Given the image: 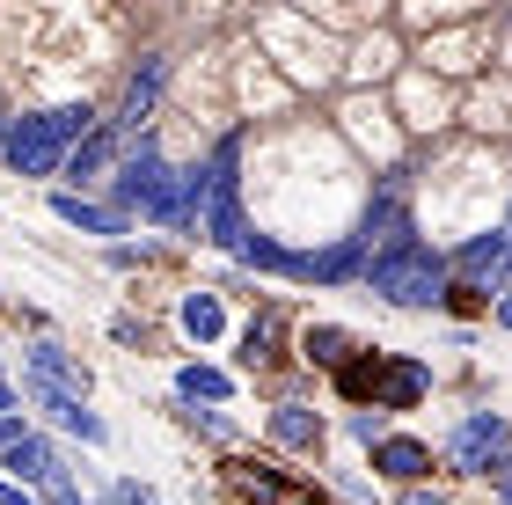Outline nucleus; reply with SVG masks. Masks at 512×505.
<instances>
[{
  "label": "nucleus",
  "mask_w": 512,
  "mask_h": 505,
  "mask_svg": "<svg viewBox=\"0 0 512 505\" xmlns=\"http://www.w3.org/2000/svg\"><path fill=\"white\" fill-rule=\"evenodd\" d=\"M52 505H81V498H74V491H66V484H52Z\"/></svg>",
  "instance_id": "nucleus-28"
},
{
  "label": "nucleus",
  "mask_w": 512,
  "mask_h": 505,
  "mask_svg": "<svg viewBox=\"0 0 512 505\" xmlns=\"http://www.w3.org/2000/svg\"><path fill=\"white\" fill-rule=\"evenodd\" d=\"M505 257H512V235H505V227H491V235H476V242L454 249V271H461V279H476V286H498Z\"/></svg>",
  "instance_id": "nucleus-10"
},
{
  "label": "nucleus",
  "mask_w": 512,
  "mask_h": 505,
  "mask_svg": "<svg viewBox=\"0 0 512 505\" xmlns=\"http://www.w3.org/2000/svg\"><path fill=\"white\" fill-rule=\"evenodd\" d=\"M505 447H512V425L498 418V410H469V418L447 432L454 476H498V469H505Z\"/></svg>",
  "instance_id": "nucleus-5"
},
{
  "label": "nucleus",
  "mask_w": 512,
  "mask_h": 505,
  "mask_svg": "<svg viewBox=\"0 0 512 505\" xmlns=\"http://www.w3.org/2000/svg\"><path fill=\"white\" fill-rule=\"evenodd\" d=\"M0 462H8L15 484H66V469H59L52 440H30V432H22V440H15L8 454H0Z\"/></svg>",
  "instance_id": "nucleus-12"
},
{
  "label": "nucleus",
  "mask_w": 512,
  "mask_h": 505,
  "mask_svg": "<svg viewBox=\"0 0 512 505\" xmlns=\"http://www.w3.org/2000/svg\"><path fill=\"white\" fill-rule=\"evenodd\" d=\"M498 505H512V462L498 469Z\"/></svg>",
  "instance_id": "nucleus-26"
},
{
  "label": "nucleus",
  "mask_w": 512,
  "mask_h": 505,
  "mask_svg": "<svg viewBox=\"0 0 512 505\" xmlns=\"http://www.w3.org/2000/svg\"><path fill=\"white\" fill-rule=\"evenodd\" d=\"M366 286L381 293L388 308H439L447 301V257L417 235H395L366 257Z\"/></svg>",
  "instance_id": "nucleus-2"
},
{
  "label": "nucleus",
  "mask_w": 512,
  "mask_h": 505,
  "mask_svg": "<svg viewBox=\"0 0 512 505\" xmlns=\"http://www.w3.org/2000/svg\"><path fill=\"white\" fill-rule=\"evenodd\" d=\"M271 359H278V315H256L242 337V366H271Z\"/></svg>",
  "instance_id": "nucleus-21"
},
{
  "label": "nucleus",
  "mask_w": 512,
  "mask_h": 505,
  "mask_svg": "<svg viewBox=\"0 0 512 505\" xmlns=\"http://www.w3.org/2000/svg\"><path fill=\"white\" fill-rule=\"evenodd\" d=\"M52 213H59L66 227H81V235H125V205H88L81 191H59Z\"/></svg>",
  "instance_id": "nucleus-13"
},
{
  "label": "nucleus",
  "mask_w": 512,
  "mask_h": 505,
  "mask_svg": "<svg viewBox=\"0 0 512 505\" xmlns=\"http://www.w3.org/2000/svg\"><path fill=\"white\" fill-rule=\"evenodd\" d=\"M271 440L293 447V454H315V447H322V418H315L308 403H278V410H271Z\"/></svg>",
  "instance_id": "nucleus-14"
},
{
  "label": "nucleus",
  "mask_w": 512,
  "mask_h": 505,
  "mask_svg": "<svg viewBox=\"0 0 512 505\" xmlns=\"http://www.w3.org/2000/svg\"><path fill=\"white\" fill-rule=\"evenodd\" d=\"M161 81H169V59H139V74L125 81V110H118V125L139 132V118H147L154 96H161Z\"/></svg>",
  "instance_id": "nucleus-15"
},
{
  "label": "nucleus",
  "mask_w": 512,
  "mask_h": 505,
  "mask_svg": "<svg viewBox=\"0 0 512 505\" xmlns=\"http://www.w3.org/2000/svg\"><path fill=\"white\" fill-rule=\"evenodd\" d=\"M88 132H96V110L59 103V110H37V118H15L0 154H8L15 176H52V169H66V147H81Z\"/></svg>",
  "instance_id": "nucleus-3"
},
{
  "label": "nucleus",
  "mask_w": 512,
  "mask_h": 505,
  "mask_svg": "<svg viewBox=\"0 0 512 505\" xmlns=\"http://www.w3.org/2000/svg\"><path fill=\"white\" fill-rule=\"evenodd\" d=\"M498 323H505V330H512V293H505V301H498Z\"/></svg>",
  "instance_id": "nucleus-30"
},
{
  "label": "nucleus",
  "mask_w": 512,
  "mask_h": 505,
  "mask_svg": "<svg viewBox=\"0 0 512 505\" xmlns=\"http://www.w3.org/2000/svg\"><path fill=\"white\" fill-rule=\"evenodd\" d=\"M110 154H118V125H96V132H88V140H81L74 154H66V176H74V183H88V176H96V169L110 162Z\"/></svg>",
  "instance_id": "nucleus-17"
},
{
  "label": "nucleus",
  "mask_w": 512,
  "mask_h": 505,
  "mask_svg": "<svg viewBox=\"0 0 512 505\" xmlns=\"http://www.w3.org/2000/svg\"><path fill=\"white\" fill-rule=\"evenodd\" d=\"M374 469L395 476V484H425V476H432V447H425V440H403V432H388V440L374 447Z\"/></svg>",
  "instance_id": "nucleus-11"
},
{
  "label": "nucleus",
  "mask_w": 512,
  "mask_h": 505,
  "mask_svg": "<svg viewBox=\"0 0 512 505\" xmlns=\"http://www.w3.org/2000/svg\"><path fill=\"white\" fill-rule=\"evenodd\" d=\"M22 396H30L37 410H52V418H59L66 432H81L88 447L103 440V418L88 410V396H81V388H66V381H44V374H30V381H22Z\"/></svg>",
  "instance_id": "nucleus-8"
},
{
  "label": "nucleus",
  "mask_w": 512,
  "mask_h": 505,
  "mask_svg": "<svg viewBox=\"0 0 512 505\" xmlns=\"http://www.w3.org/2000/svg\"><path fill=\"white\" fill-rule=\"evenodd\" d=\"M403 505H447V498H432V491H417V484H410V491H403Z\"/></svg>",
  "instance_id": "nucleus-25"
},
{
  "label": "nucleus",
  "mask_w": 512,
  "mask_h": 505,
  "mask_svg": "<svg viewBox=\"0 0 512 505\" xmlns=\"http://www.w3.org/2000/svg\"><path fill=\"white\" fill-rule=\"evenodd\" d=\"M337 396L359 410H417L432 396V366L410 352H352L337 366Z\"/></svg>",
  "instance_id": "nucleus-1"
},
{
  "label": "nucleus",
  "mask_w": 512,
  "mask_h": 505,
  "mask_svg": "<svg viewBox=\"0 0 512 505\" xmlns=\"http://www.w3.org/2000/svg\"><path fill=\"white\" fill-rule=\"evenodd\" d=\"M183 330H191L198 344H213V337L227 330V315H220V301H213V293H191V301H183Z\"/></svg>",
  "instance_id": "nucleus-19"
},
{
  "label": "nucleus",
  "mask_w": 512,
  "mask_h": 505,
  "mask_svg": "<svg viewBox=\"0 0 512 505\" xmlns=\"http://www.w3.org/2000/svg\"><path fill=\"white\" fill-rule=\"evenodd\" d=\"M227 388H235V381H227L220 366H183V374H176V396L183 403H227Z\"/></svg>",
  "instance_id": "nucleus-18"
},
{
  "label": "nucleus",
  "mask_w": 512,
  "mask_h": 505,
  "mask_svg": "<svg viewBox=\"0 0 512 505\" xmlns=\"http://www.w3.org/2000/svg\"><path fill=\"white\" fill-rule=\"evenodd\" d=\"M242 132H227L213 147V198H205V242L220 249H242L249 242V220H242Z\"/></svg>",
  "instance_id": "nucleus-4"
},
{
  "label": "nucleus",
  "mask_w": 512,
  "mask_h": 505,
  "mask_svg": "<svg viewBox=\"0 0 512 505\" xmlns=\"http://www.w3.org/2000/svg\"><path fill=\"white\" fill-rule=\"evenodd\" d=\"M8 410H15V388H8V381H0V418H8Z\"/></svg>",
  "instance_id": "nucleus-29"
},
{
  "label": "nucleus",
  "mask_w": 512,
  "mask_h": 505,
  "mask_svg": "<svg viewBox=\"0 0 512 505\" xmlns=\"http://www.w3.org/2000/svg\"><path fill=\"white\" fill-rule=\"evenodd\" d=\"M300 359H308V366H330V374H337V366L352 359V330H337V323L300 330Z\"/></svg>",
  "instance_id": "nucleus-16"
},
{
  "label": "nucleus",
  "mask_w": 512,
  "mask_h": 505,
  "mask_svg": "<svg viewBox=\"0 0 512 505\" xmlns=\"http://www.w3.org/2000/svg\"><path fill=\"white\" fill-rule=\"evenodd\" d=\"M0 147H8V140H0Z\"/></svg>",
  "instance_id": "nucleus-31"
},
{
  "label": "nucleus",
  "mask_w": 512,
  "mask_h": 505,
  "mask_svg": "<svg viewBox=\"0 0 512 505\" xmlns=\"http://www.w3.org/2000/svg\"><path fill=\"white\" fill-rule=\"evenodd\" d=\"M30 374H44V381H66V388H81V396H88V374H81V366L66 359V352H59V344H37V352H30Z\"/></svg>",
  "instance_id": "nucleus-20"
},
{
  "label": "nucleus",
  "mask_w": 512,
  "mask_h": 505,
  "mask_svg": "<svg viewBox=\"0 0 512 505\" xmlns=\"http://www.w3.org/2000/svg\"><path fill=\"white\" fill-rule=\"evenodd\" d=\"M161 183H169V162H161L154 140H139V147L125 154V169H118V205H125V213H147Z\"/></svg>",
  "instance_id": "nucleus-9"
},
{
  "label": "nucleus",
  "mask_w": 512,
  "mask_h": 505,
  "mask_svg": "<svg viewBox=\"0 0 512 505\" xmlns=\"http://www.w3.org/2000/svg\"><path fill=\"white\" fill-rule=\"evenodd\" d=\"M15 440H22V425H15V418H0V454H8Z\"/></svg>",
  "instance_id": "nucleus-24"
},
{
  "label": "nucleus",
  "mask_w": 512,
  "mask_h": 505,
  "mask_svg": "<svg viewBox=\"0 0 512 505\" xmlns=\"http://www.w3.org/2000/svg\"><path fill=\"white\" fill-rule=\"evenodd\" d=\"M235 257H242V264H256V271H278V279H286V257H293V249H278L271 235H249Z\"/></svg>",
  "instance_id": "nucleus-22"
},
{
  "label": "nucleus",
  "mask_w": 512,
  "mask_h": 505,
  "mask_svg": "<svg viewBox=\"0 0 512 505\" xmlns=\"http://www.w3.org/2000/svg\"><path fill=\"white\" fill-rule=\"evenodd\" d=\"M381 418H388V410H359V418H352V440L381 447V440H388V425H381Z\"/></svg>",
  "instance_id": "nucleus-23"
},
{
  "label": "nucleus",
  "mask_w": 512,
  "mask_h": 505,
  "mask_svg": "<svg viewBox=\"0 0 512 505\" xmlns=\"http://www.w3.org/2000/svg\"><path fill=\"white\" fill-rule=\"evenodd\" d=\"M227 476V491L235 498H249V505H322V491H300V484H286L271 462H249V454H235V462L220 469Z\"/></svg>",
  "instance_id": "nucleus-7"
},
{
  "label": "nucleus",
  "mask_w": 512,
  "mask_h": 505,
  "mask_svg": "<svg viewBox=\"0 0 512 505\" xmlns=\"http://www.w3.org/2000/svg\"><path fill=\"white\" fill-rule=\"evenodd\" d=\"M366 257H374V242L352 227V235H337L330 249H315V257H300V249H293L286 279H300V286H344V279H366Z\"/></svg>",
  "instance_id": "nucleus-6"
},
{
  "label": "nucleus",
  "mask_w": 512,
  "mask_h": 505,
  "mask_svg": "<svg viewBox=\"0 0 512 505\" xmlns=\"http://www.w3.org/2000/svg\"><path fill=\"white\" fill-rule=\"evenodd\" d=\"M0 505H30V498H22V484H0Z\"/></svg>",
  "instance_id": "nucleus-27"
}]
</instances>
